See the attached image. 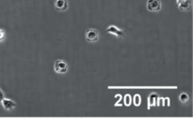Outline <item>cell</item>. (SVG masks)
Masks as SVG:
<instances>
[{"label":"cell","mask_w":193,"mask_h":118,"mask_svg":"<svg viewBox=\"0 0 193 118\" xmlns=\"http://www.w3.org/2000/svg\"><path fill=\"white\" fill-rule=\"evenodd\" d=\"M54 69L58 74H65L68 71V65L67 63L62 60H58L55 61L54 64Z\"/></svg>","instance_id":"6da1fadb"},{"label":"cell","mask_w":193,"mask_h":118,"mask_svg":"<svg viewBox=\"0 0 193 118\" xmlns=\"http://www.w3.org/2000/svg\"><path fill=\"white\" fill-rule=\"evenodd\" d=\"M106 32L107 33H110V34H113V35H115L117 36L118 38H121V39H123V38H125L126 37V32L123 30V29H118L117 27L115 26H109V27L106 29Z\"/></svg>","instance_id":"7a4b0ae2"},{"label":"cell","mask_w":193,"mask_h":118,"mask_svg":"<svg viewBox=\"0 0 193 118\" xmlns=\"http://www.w3.org/2000/svg\"><path fill=\"white\" fill-rule=\"evenodd\" d=\"M147 9L150 12H159L161 10V1L160 0H148Z\"/></svg>","instance_id":"3957f363"},{"label":"cell","mask_w":193,"mask_h":118,"mask_svg":"<svg viewBox=\"0 0 193 118\" xmlns=\"http://www.w3.org/2000/svg\"><path fill=\"white\" fill-rule=\"evenodd\" d=\"M86 39L89 42H97L99 39V32L95 29H89L86 31Z\"/></svg>","instance_id":"277c9868"},{"label":"cell","mask_w":193,"mask_h":118,"mask_svg":"<svg viewBox=\"0 0 193 118\" xmlns=\"http://www.w3.org/2000/svg\"><path fill=\"white\" fill-rule=\"evenodd\" d=\"M69 7L68 0H56L55 1V8L59 12H65Z\"/></svg>","instance_id":"5b68a950"},{"label":"cell","mask_w":193,"mask_h":118,"mask_svg":"<svg viewBox=\"0 0 193 118\" xmlns=\"http://www.w3.org/2000/svg\"><path fill=\"white\" fill-rule=\"evenodd\" d=\"M180 10H189L191 7V0H176Z\"/></svg>","instance_id":"8992f818"},{"label":"cell","mask_w":193,"mask_h":118,"mask_svg":"<svg viewBox=\"0 0 193 118\" xmlns=\"http://www.w3.org/2000/svg\"><path fill=\"white\" fill-rule=\"evenodd\" d=\"M1 104L3 106V108L7 111H11L16 107V104L14 101H12L11 99H9V98H5V97L1 101Z\"/></svg>","instance_id":"52a82bcc"},{"label":"cell","mask_w":193,"mask_h":118,"mask_svg":"<svg viewBox=\"0 0 193 118\" xmlns=\"http://www.w3.org/2000/svg\"><path fill=\"white\" fill-rule=\"evenodd\" d=\"M157 101H158V95H157V94H155V93L151 94L149 98H148V104H149L148 108L150 109L151 107L157 105Z\"/></svg>","instance_id":"ba28073f"},{"label":"cell","mask_w":193,"mask_h":118,"mask_svg":"<svg viewBox=\"0 0 193 118\" xmlns=\"http://www.w3.org/2000/svg\"><path fill=\"white\" fill-rule=\"evenodd\" d=\"M189 94L186 93H182L179 95V100H180V102H182V103H186L189 101Z\"/></svg>","instance_id":"9c48e42d"},{"label":"cell","mask_w":193,"mask_h":118,"mask_svg":"<svg viewBox=\"0 0 193 118\" xmlns=\"http://www.w3.org/2000/svg\"><path fill=\"white\" fill-rule=\"evenodd\" d=\"M123 102H124V105L125 106H130L132 103V97L130 94H125V97L123 98Z\"/></svg>","instance_id":"30bf717a"},{"label":"cell","mask_w":193,"mask_h":118,"mask_svg":"<svg viewBox=\"0 0 193 118\" xmlns=\"http://www.w3.org/2000/svg\"><path fill=\"white\" fill-rule=\"evenodd\" d=\"M133 100H134V104H135V106H137V107L139 106L140 103H141V97H140V95H139V94H135V97H134Z\"/></svg>","instance_id":"8fae6325"},{"label":"cell","mask_w":193,"mask_h":118,"mask_svg":"<svg viewBox=\"0 0 193 118\" xmlns=\"http://www.w3.org/2000/svg\"><path fill=\"white\" fill-rule=\"evenodd\" d=\"M5 36H6V34H5V30H3V29H0V42L4 41Z\"/></svg>","instance_id":"7c38bea8"},{"label":"cell","mask_w":193,"mask_h":118,"mask_svg":"<svg viewBox=\"0 0 193 118\" xmlns=\"http://www.w3.org/2000/svg\"><path fill=\"white\" fill-rule=\"evenodd\" d=\"M4 97H5V94H4L3 91L1 90V88H0V103H1V101L3 100Z\"/></svg>","instance_id":"4fadbf2b"}]
</instances>
